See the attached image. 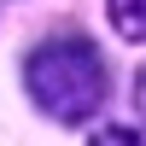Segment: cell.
Masks as SVG:
<instances>
[{
  "mask_svg": "<svg viewBox=\"0 0 146 146\" xmlns=\"http://www.w3.org/2000/svg\"><path fill=\"white\" fill-rule=\"evenodd\" d=\"M23 88H29V100L53 123H88L105 105V88L111 82H105V64H100V47L94 41L53 35V41H41L23 58Z\"/></svg>",
  "mask_w": 146,
  "mask_h": 146,
  "instance_id": "1",
  "label": "cell"
},
{
  "mask_svg": "<svg viewBox=\"0 0 146 146\" xmlns=\"http://www.w3.org/2000/svg\"><path fill=\"white\" fill-rule=\"evenodd\" d=\"M105 12L123 41H146V0H105Z\"/></svg>",
  "mask_w": 146,
  "mask_h": 146,
  "instance_id": "2",
  "label": "cell"
},
{
  "mask_svg": "<svg viewBox=\"0 0 146 146\" xmlns=\"http://www.w3.org/2000/svg\"><path fill=\"white\" fill-rule=\"evenodd\" d=\"M94 146H146V140L129 135V129H100V135H94Z\"/></svg>",
  "mask_w": 146,
  "mask_h": 146,
  "instance_id": "3",
  "label": "cell"
},
{
  "mask_svg": "<svg viewBox=\"0 0 146 146\" xmlns=\"http://www.w3.org/2000/svg\"><path fill=\"white\" fill-rule=\"evenodd\" d=\"M135 100H140V117H146V70H140V82H135Z\"/></svg>",
  "mask_w": 146,
  "mask_h": 146,
  "instance_id": "4",
  "label": "cell"
}]
</instances>
